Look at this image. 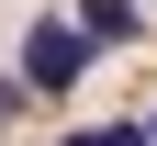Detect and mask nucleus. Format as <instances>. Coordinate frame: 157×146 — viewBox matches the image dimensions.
<instances>
[{
  "instance_id": "obj_2",
  "label": "nucleus",
  "mask_w": 157,
  "mask_h": 146,
  "mask_svg": "<svg viewBox=\"0 0 157 146\" xmlns=\"http://www.w3.org/2000/svg\"><path fill=\"white\" fill-rule=\"evenodd\" d=\"M67 23L90 34V45H135V34H146V0H78Z\"/></svg>"
},
{
  "instance_id": "obj_5",
  "label": "nucleus",
  "mask_w": 157,
  "mask_h": 146,
  "mask_svg": "<svg viewBox=\"0 0 157 146\" xmlns=\"http://www.w3.org/2000/svg\"><path fill=\"white\" fill-rule=\"evenodd\" d=\"M135 135H146V146H157V112H146V124H135Z\"/></svg>"
},
{
  "instance_id": "obj_3",
  "label": "nucleus",
  "mask_w": 157,
  "mask_h": 146,
  "mask_svg": "<svg viewBox=\"0 0 157 146\" xmlns=\"http://www.w3.org/2000/svg\"><path fill=\"white\" fill-rule=\"evenodd\" d=\"M56 146H146L135 124H78V135H56Z\"/></svg>"
},
{
  "instance_id": "obj_1",
  "label": "nucleus",
  "mask_w": 157,
  "mask_h": 146,
  "mask_svg": "<svg viewBox=\"0 0 157 146\" xmlns=\"http://www.w3.org/2000/svg\"><path fill=\"white\" fill-rule=\"evenodd\" d=\"M78 68H90V34H78V23H23V90L67 101V90H78Z\"/></svg>"
},
{
  "instance_id": "obj_4",
  "label": "nucleus",
  "mask_w": 157,
  "mask_h": 146,
  "mask_svg": "<svg viewBox=\"0 0 157 146\" xmlns=\"http://www.w3.org/2000/svg\"><path fill=\"white\" fill-rule=\"evenodd\" d=\"M11 112H23V79H0V124H11Z\"/></svg>"
}]
</instances>
